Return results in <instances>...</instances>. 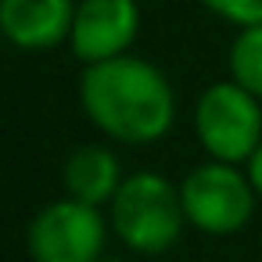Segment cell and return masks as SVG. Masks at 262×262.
Wrapping results in <instances>:
<instances>
[{
    "mask_svg": "<svg viewBox=\"0 0 262 262\" xmlns=\"http://www.w3.org/2000/svg\"><path fill=\"white\" fill-rule=\"evenodd\" d=\"M226 61H230V79L262 101V26L237 29Z\"/></svg>",
    "mask_w": 262,
    "mask_h": 262,
    "instance_id": "9c48e42d",
    "label": "cell"
},
{
    "mask_svg": "<svg viewBox=\"0 0 262 262\" xmlns=\"http://www.w3.org/2000/svg\"><path fill=\"white\" fill-rule=\"evenodd\" d=\"M194 133L212 162L244 165L262 144V101L233 79L212 83L194 104Z\"/></svg>",
    "mask_w": 262,
    "mask_h": 262,
    "instance_id": "277c9868",
    "label": "cell"
},
{
    "mask_svg": "<svg viewBox=\"0 0 262 262\" xmlns=\"http://www.w3.org/2000/svg\"><path fill=\"white\" fill-rule=\"evenodd\" d=\"M79 108L115 144H158L176 122V94L165 72L144 58H115L79 76Z\"/></svg>",
    "mask_w": 262,
    "mask_h": 262,
    "instance_id": "6da1fadb",
    "label": "cell"
},
{
    "mask_svg": "<svg viewBox=\"0 0 262 262\" xmlns=\"http://www.w3.org/2000/svg\"><path fill=\"white\" fill-rule=\"evenodd\" d=\"M101 262H126V258H108V255H104V258H101Z\"/></svg>",
    "mask_w": 262,
    "mask_h": 262,
    "instance_id": "7c38bea8",
    "label": "cell"
},
{
    "mask_svg": "<svg viewBox=\"0 0 262 262\" xmlns=\"http://www.w3.org/2000/svg\"><path fill=\"white\" fill-rule=\"evenodd\" d=\"M198 4L208 8L215 18L237 26V29L262 26V0H198Z\"/></svg>",
    "mask_w": 262,
    "mask_h": 262,
    "instance_id": "30bf717a",
    "label": "cell"
},
{
    "mask_svg": "<svg viewBox=\"0 0 262 262\" xmlns=\"http://www.w3.org/2000/svg\"><path fill=\"white\" fill-rule=\"evenodd\" d=\"M108 223L129 251L162 255L180 241V233L187 226L180 187L172 180H165L162 172H151V169L133 172L122 180L119 194L112 198Z\"/></svg>",
    "mask_w": 262,
    "mask_h": 262,
    "instance_id": "7a4b0ae2",
    "label": "cell"
},
{
    "mask_svg": "<svg viewBox=\"0 0 262 262\" xmlns=\"http://www.w3.org/2000/svg\"><path fill=\"white\" fill-rule=\"evenodd\" d=\"M244 172H248V180H251V187H255V194L262 198V144H258V151L244 162Z\"/></svg>",
    "mask_w": 262,
    "mask_h": 262,
    "instance_id": "8fae6325",
    "label": "cell"
},
{
    "mask_svg": "<svg viewBox=\"0 0 262 262\" xmlns=\"http://www.w3.org/2000/svg\"><path fill=\"white\" fill-rule=\"evenodd\" d=\"M76 0H0V29L18 51H54L72 36Z\"/></svg>",
    "mask_w": 262,
    "mask_h": 262,
    "instance_id": "52a82bcc",
    "label": "cell"
},
{
    "mask_svg": "<svg viewBox=\"0 0 262 262\" xmlns=\"http://www.w3.org/2000/svg\"><path fill=\"white\" fill-rule=\"evenodd\" d=\"M180 201H183L187 226H194L208 237H230L251 223L258 194L244 169L208 158L183 176Z\"/></svg>",
    "mask_w": 262,
    "mask_h": 262,
    "instance_id": "3957f363",
    "label": "cell"
},
{
    "mask_svg": "<svg viewBox=\"0 0 262 262\" xmlns=\"http://www.w3.org/2000/svg\"><path fill=\"white\" fill-rule=\"evenodd\" d=\"M140 36L137 0H79L69 47L83 69L126 58Z\"/></svg>",
    "mask_w": 262,
    "mask_h": 262,
    "instance_id": "8992f818",
    "label": "cell"
},
{
    "mask_svg": "<svg viewBox=\"0 0 262 262\" xmlns=\"http://www.w3.org/2000/svg\"><path fill=\"white\" fill-rule=\"evenodd\" d=\"M108 230L112 223L101 208L58 198L29 219L26 248L33 262H101Z\"/></svg>",
    "mask_w": 262,
    "mask_h": 262,
    "instance_id": "5b68a950",
    "label": "cell"
},
{
    "mask_svg": "<svg viewBox=\"0 0 262 262\" xmlns=\"http://www.w3.org/2000/svg\"><path fill=\"white\" fill-rule=\"evenodd\" d=\"M122 162L112 147L104 144H79L65 165H61V183H65V198L83 201V205H112V198L122 187Z\"/></svg>",
    "mask_w": 262,
    "mask_h": 262,
    "instance_id": "ba28073f",
    "label": "cell"
}]
</instances>
